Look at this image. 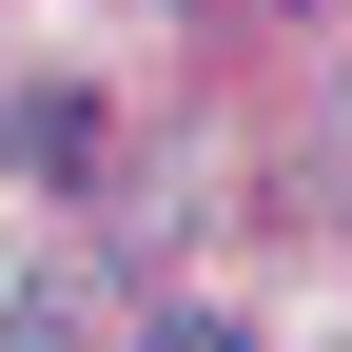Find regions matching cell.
I'll list each match as a JSON object with an SVG mask.
<instances>
[{
	"label": "cell",
	"mask_w": 352,
	"mask_h": 352,
	"mask_svg": "<svg viewBox=\"0 0 352 352\" xmlns=\"http://www.w3.org/2000/svg\"><path fill=\"white\" fill-rule=\"evenodd\" d=\"M0 352H78V274H20V314H0Z\"/></svg>",
	"instance_id": "7a4b0ae2"
},
{
	"label": "cell",
	"mask_w": 352,
	"mask_h": 352,
	"mask_svg": "<svg viewBox=\"0 0 352 352\" xmlns=\"http://www.w3.org/2000/svg\"><path fill=\"white\" fill-rule=\"evenodd\" d=\"M0 157H20V176H98V98H78V78H39V98L0 118Z\"/></svg>",
	"instance_id": "6da1fadb"
},
{
	"label": "cell",
	"mask_w": 352,
	"mask_h": 352,
	"mask_svg": "<svg viewBox=\"0 0 352 352\" xmlns=\"http://www.w3.org/2000/svg\"><path fill=\"white\" fill-rule=\"evenodd\" d=\"M138 352H254V314H157Z\"/></svg>",
	"instance_id": "3957f363"
}]
</instances>
